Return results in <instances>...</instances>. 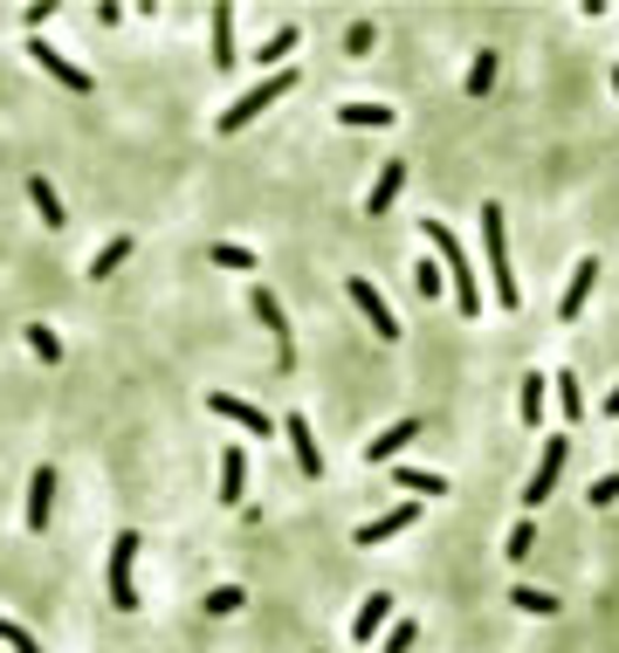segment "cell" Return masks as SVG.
I'll use <instances>...</instances> for the list:
<instances>
[{"label":"cell","instance_id":"obj_29","mask_svg":"<svg viewBox=\"0 0 619 653\" xmlns=\"http://www.w3.org/2000/svg\"><path fill=\"white\" fill-rule=\"evenodd\" d=\"M21 337H29V351H35L42 364H63V337H56V330H48V324H29V330H21Z\"/></svg>","mask_w":619,"mask_h":653},{"label":"cell","instance_id":"obj_17","mask_svg":"<svg viewBox=\"0 0 619 653\" xmlns=\"http://www.w3.org/2000/svg\"><path fill=\"white\" fill-rule=\"evenodd\" d=\"M516 413H524V427H544V413H551V372H524V399H516Z\"/></svg>","mask_w":619,"mask_h":653},{"label":"cell","instance_id":"obj_35","mask_svg":"<svg viewBox=\"0 0 619 653\" xmlns=\"http://www.w3.org/2000/svg\"><path fill=\"white\" fill-rule=\"evenodd\" d=\"M530 543H537V522L524 516V522H516V530L503 537V551H509V558H530Z\"/></svg>","mask_w":619,"mask_h":653},{"label":"cell","instance_id":"obj_4","mask_svg":"<svg viewBox=\"0 0 619 653\" xmlns=\"http://www.w3.org/2000/svg\"><path fill=\"white\" fill-rule=\"evenodd\" d=\"M138 543H145L138 530H117L111 537V606L117 612H138V571H132L138 564Z\"/></svg>","mask_w":619,"mask_h":653},{"label":"cell","instance_id":"obj_31","mask_svg":"<svg viewBox=\"0 0 619 653\" xmlns=\"http://www.w3.org/2000/svg\"><path fill=\"white\" fill-rule=\"evenodd\" d=\"M0 646H8V653H42V646H35V633H29V626H14L8 612H0Z\"/></svg>","mask_w":619,"mask_h":653},{"label":"cell","instance_id":"obj_33","mask_svg":"<svg viewBox=\"0 0 619 653\" xmlns=\"http://www.w3.org/2000/svg\"><path fill=\"white\" fill-rule=\"evenodd\" d=\"M372 42H379L372 21H351V29H345V56H372Z\"/></svg>","mask_w":619,"mask_h":653},{"label":"cell","instance_id":"obj_39","mask_svg":"<svg viewBox=\"0 0 619 653\" xmlns=\"http://www.w3.org/2000/svg\"><path fill=\"white\" fill-rule=\"evenodd\" d=\"M612 97H619V69H612Z\"/></svg>","mask_w":619,"mask_h":653},{"label":"cell","instance_id":"obj_37","mask_svg":"<svg viewBox=\"0 0 619 653\" xmlns=\"http://www.w3.org/2000/svg\"><path fill=\"white\" fill-rule=\"evenodd\" d=\"M48 14H56V0H35V8H21V21H29V35L42 29V21H48Z\"/></svg>","mask_w":619,"mask_h":653},{"label":"cell","instance_id":"obj_20","mask_svg":"<svg viewBox=\"0 0 619 653\" xmlns=\"http://www.w3.org/2000/svg\"><path fill=\"white\" fill-rule=\"evenodd\" d=\"M399 187H406V166L393 159V166H379V179H372V193H365V214H385V206L399 200Z\"/></svg>","mask_w":619,"mask_h":653},{"label":"cell","instance_id":"obj_27","mask_svg":"<svg viewBox=\"0 0 619 653\" xmlns=\"http://www.w3.org/2000/svg\"><path fill=\"white\" fill-rule=\"evenodd\" d=\"M509 606H516V612H537V619H551V612L564 606V598H558V592H530V585H516V592H509Z\"/></svg>","mask_w":619,"mask_h":653},{"label":"cell","instance_id":"obj_15","mask_svg":"<svg viewBox=\"0 0 619 653\" xmlns=\"http://www.w3.org/2000/svg\"><path fill=\"white\" fill-rule=\"evenodd\" d=\"M48 509H56V468H35L29 475V537L48 530Z\"/></svg>","mask_w":619,"mask_h":653},{"label":"cell","instance_id":"obj_38","mask_svg":"<svg viewBox=\"0 0 619 653\" xmlns=\"http://www.w3.org/2000/svg\"><path fill=\"white\" fill-rule=\"evenodd\" d=\"M606 413H612V420H619V385H612V392H606Z\"/></svg>","mask_w":619,"mask_h":653},{"label":"cell","instance_id":"obj_24","mask_svg":"<svg viewBox=\"0 0 619 653\" xmlns=\"http://www.w3.org/2000/svg\"><path fill=\"white\" fill-rule=\"evenodd\" d=\"M29 200H35V214H42V227H63V221H69V214H63V200H56V187H48V179H42V172L29 179Z\"/></svg>","mask_w":619,"mask_h":653},{"label":"cell","instance_id":"obj_34","mask_svg":"<svg viewBox=\"0 0 619 653\" xmlns=\"http://www.w3.org/2000/svg\"><path fill=\"white\" fill-rule=\"evenodd\" d=\"M241 585H221V592H206V612H214V619H227V612H241Z\"/></svg>","mask_w":619,"mask_h":653},{"label":"cell","instance_id":"obj_26","mask_svg":"<svg viewBox=\"0 0 619 653\" xmlns=\"http://www.w3.org/2000/svg\"><path fill=\"white\" fill-rule=\"evenodd\" d=\"M124 261H132V234H117V241H103L97 261H90V275H117Z\"/></svg>","mask_w":619,"mask_h":653},{"label":"cell","instance_id":"obj_6","mask_svg":"<svg viewBox=\"0 0 619 653\" xmlns=\"http://www.w3.org/2000/svg\"><path fill=\"white\" fill-rule=\"evenodd\" d=\"M345 290H351V303H358V317H365V324H372V337H379V345H399V317H393V303H385V296H379V282H365V275H351V282H345Z\"/></svg>","mask_w":619,"mask_h":653},{"label":"cell","instance_id":"obj_21","mask_svg":"<svg viewBox=\"0 0 619 653\" xmlns=\"http://www.w3.org/2000/svg\"><path fill=\"white\" fill-rule=\"evenodd\" d=\"M551 399H558L564 420H585V385H578V372H551Z\"/></svg>","mask_w":619,"mask_h":653},{"label":"cell","instance_id":"obj_13","mask_svg":"<svg viewBox=\"0 0 619 653\" xmlns=\"http://www.w3.org/2000/svg\"><path fill=\"white\" fill-rule=\"evenodd\" d=\"M206 406H214V413H221V420H235V427H248L255 440H262V434H275V427H269V413H262V406H248V399H235V392H206Z\"/></svg>","mask_w":619,"mask_h":653},{"label":"cell","instance_id":"obj_12","mask_svg":"<svg viewBox=\"0 0 619 653\" xmlns=\"http://www.w3.org/2000/svg\"><path fill=\"white\" fill-rule=\"evenodd\" d=\"M592 290H599V261L585 255L578 269H572V282H564V296H558V317H564V324H572V317H585V296H592Z\"/></svg>","mask_w":619,"mask_h":653},{"label":"cell","instance_id":"obj_18","mask_svg":"<svg viewBox=\"0 0 619 653\" xmlns=\"http://www.w3.org/2000/svg\"><path fill=\"white\" fill-rule=\"evenodd\" d=\"M221 503H227V509L248 503V454H241V448L221 454Z\"/></svg>","mask_w":619,"mask_h":653},{"label":"cell","instance_id":"obj_8","mask_svg":"<svg viewBox=\"0 0 619 653\" xmlns=\"http://www.w3.org/2000/svg\"><path fill=\"white\" fill-rule=\"evenodd\" d=\"M29 56H35V63H42L48 76H56V83H63V90H76V97H90V69H76V63L63 56V48H56V42H42V35H29Z\"/></svg>","mask_w":619,"mask_h":653},{"label":"cell","instance_id":"obj_2","mask_svg":"<svg viewBox=\"0 0 619 653\" xmlns=\"http://www.w3.org/2000/svg\"><path fill=\"white\" fill-rule=\"evenodd\" d=\"M482 261H488V296L496 309H516L524 290H516V261H509V234H503V206H482Z\"/></svg>","mask_w":619,"mask_h":653},{"label":"cell","instance_id":"obj_36","mask_svg":"<svg viewBox=\"0 0 619 653\" xmlns=\"http://www.w3.org/2000/svg\"><path fill=\"white\" fill-rule=\"evenodd\" d=\"M592 503H599V509L619 503V475H599V482H592Z\"/></svg>","mask_w":619,"mask_h":653},{"label":"cell","instance_id":"obj_19","mask_svg":"<svg viewBox=\"0 0 619 653\" xmlns=\"http://www.w3.org/2000/svg\"><path fill=\"white\" fill-rule=\"evenodd\" d=\"M393 482L413 495V503H434V495H448V475H434V468H393Z\"/></svg>","mask_w":619,"mask_h":653},{"label":"cell","instance_id":"obj_23","mask_svg":"<svg viewBox=\"0 0 619 653\" xmlns=\"http://www.w3.org/2000/svg\"><path fill=\"white\" fill-rule=\"evenodd\" d=\"M338 124H358V131H385V124H393V103H338Z\"/></svg>","mask_w":619,"mask_h":653},{"label":"cell","instance_id":"obj_5","mask_svg":"<svg viewBox=\"0 0 619 653\" xmlns=\"http://www.w3.org/2000/svg\"><path fill=\"white\" fill-rule=\"evenodd\" d=\"M248 317L275 337V372H290V364H296V337H290V317H282L275 290H255V296H248Z\"/></svg>","mask_w":619,"mask_h":653},{"label":"cell","instance_id":"obj_9","mask_svg":"<svg viewBox=\"0 0 619 653\" xmlns=\"http://www.w3.org/2000/svg\"><path fill=\"white\" fill-rule=\"evenodd\" d=\"M564 454H572V448H564V440L551 434V440H544V454H537V475L524 482V509H537V503H544V495L558 488V475H564Z\"/></svg>","mask_w":619,"mask_h":653},{"label":"cell","instance_id":"obj_30","mask_svg":"<svg viewBox=\"0 0 619 653\" xmlns=\"http://www.w3.org/2000/svg\"><path fill=\"white\" fill-rule=\"evenodd\" d=\"M413 640H420V626H413V619H393V626L379 633V653H413Z\"/></svg>","mask_w":619,"mask_h":653},{"label":"cell","instance_id":"obj_25","mask_svg":"<svg viewBox=\"0 0 619 653\" xmlns=\"http://www.w3.org/2000/svg\"><path fill=\"white\" fill-rule=\"evenodd\" d=\"M206 261H214V269L248 275V269H255V248H241V241H214V248H206Z\"/></svg>","mask_w":619,"mask_h":653},{"label":"cell","instance_id":"obj_10","mask_svg":"<svg viewBox=\"0 0 619 653\" xmlns=\"http://www.w3.org/2000/svg\"><path fill=\"white\" fill-rule=\"evenodd\" d=\"M385 626H393V592H365V606H358V619H351V640L358 646H379Z\"/></svg>","mask_w":619,"mask_h":653},{"label":"cell","instance_id":"obj_1","mask_svg":"<svg viewBox=\"0 0 619 653\" xmlns=\"http://www.w3.org/2000/svg\"><path fill=\"white\" fill-rule=\"evenodd\" d=\"M420 241L434 248V261H441V275H448V290H454V309H461V317H482L488 296H482V282H475V261H469V248H461V234L448 221H427Z\"/></svg>","mask_w":619,"mask_h":653},{"label":"cell","instance_id":"obj_22","mask_svg":"<svg viewBox=\"0 0 619 653\" xmlns=\"http://www.w3.org/2000/svg\"><path fill=\"white\" fill-rule=\"evenodd\" d=\"M296 42H303V35H296V29H275V35H269V42H255V63H262V69H269V76H275V69H282V63H290V56H296Z\"/></svg>","mask_w":619,"mask_h":653},{"label":"cell","instance_id":"obj_7","mask_svg":"<svg viewBox=\"0 0 619 653\" xmlns=\"http://www.w3.org/2000/svg\"><path fill=\"white\" fill-rule=\"evenodd\" d=\"M413 522H420V503H393V509H385V516H365V522H358V551H372V543H385V537H399V530H413Z\"/></svg>","mask_w":619,"mask_h":653},{"label":"cell","instance_id":"obj_14","mask_svg":"<svg viewBox=\"0 0 619 653\" xmlns=\"http://www.w3.org/2000/svg\"><path fill=\"white\" fill-rule=\"evenodd\" d=\"M413 440H420V420H393L379 440H365V461H372V468H385V461H399Z\"/></svg>","mask_w":619,"mask_h":653},{"label":"cell","instance_id":"obj_28","mask_svg":"<svg viewBox=\"0 0 619 653\" xmlns=\"http://www.w3.org/2000/svg\"><path fill=\"white\" fill-rule=\"evenodd\" d=\"M461 90H469V97H488V90H496V48H482V56L469 63V83H461Z\"/></svg>","mask_w":619,"mask_h":653},{"label":"cell","instance_id":"obj_16","mask_svg":"<svg viewBox=\"0 0 619 653\" xmlns=\"http://www.w3.org/2000/svg\"><path fill=\"white\" fill-rule=\"evenodd\" d=\"M206 35H214V69H235L241 48H235V8H227V0L206 14Z\"/></svg>","mask_w":619,"mask_h":653},{"label":"cell","instance_id":"obj_3","mask_svg":"<svg viewBox=\"0 0 619 653\" xmlns=\"http://www.w3.org/2000/svg\"><path fill=\"white\" fill-rule=\"evenodd\" d=\"M290 90H296V76H290V69H275V76H255V90H248V97H235V103L221 111V131H227V138H235V131H248V124L262 117L275 97H290Z\"/></svg>","mask_w":619,"mask_h":653},{"label":"cell","instance_id":"obj_32","mask_svg":"<svg viewBox=\"0 0 619 653\" xmlns=\"http://www.w3.org/2000/svg\"><path fill=\"white\" fill-rule=\"evenodd\" d=\"M413 290H420V296H441V290H448L441 261H413Z\"/></svg>","mask_w":619,"mask_h":653},{"label":"cell","instance_id":"obj_11","mask_svg":"<svg viewBox=\"0 0 619 653\" xmlns=\"http://www.w3.org/2000/svg\"><path fill=\"white\" fill-rule=\"evenodd\" d=\"M282 434H290V448H296V468L310 482H324V448H317V434H310V413H290L282 420Z\"/></svg>","mask_w":619,"mask_h":653}]
</instances>
